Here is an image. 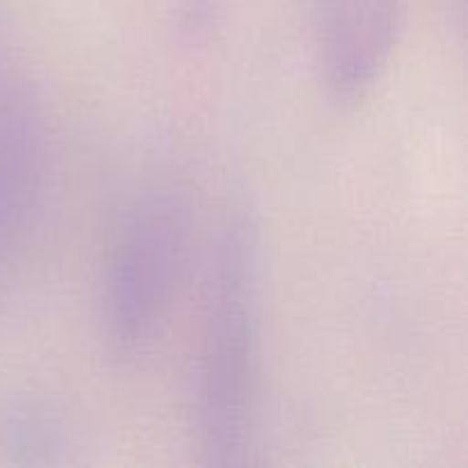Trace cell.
<instances>
[{
	"mask_svg": "<svg viewBox=\"0 0 468 468\" xmlns=\"http://www.w3.org/2000/svg\"><path fill=\"white\" fill-rule=\"evenodd\" d=\"M261 229L250 208H233L219 233L197 387V434L204 460H247L259 391Z\"/></svg>",
	"mask_w": 468,
	"mask_h": 468,
	"instance_id": "1",
	"label": "cell"
},
{
	"mask_svg": "<svg viewBox=\"0 0 468 468\" xmlns=\"http://www.w3.org/2000/svg\"><path fill=\"white\" fill-rule=\"evenodd\" d=\"M186 245V206L167 183L144 186L119 215L103 279L105 338L119 356L154 341L172 304Z\"/></svg>",
	"mask_w": 468,
	"mask_h": 468,
	"instance_id": "2",
	"label": "cell"
},
{
	"mask_svg": "<svg viewBox=\"0 0 468 468\" xmlns=\"http://www.w3.org/2000/svg\"><path fill=\"white\" fill-rule=\"evenodd\" d=\"M402 0H314L320 67L343 103L364 99L400 41Z\"/></svg>",
	"mask_w": 468,
	"mask_h": 468,
	"instance_id": "3",
	"label": "cell"
},
{
	"mask_svg": "<svg viewBox=\"0 0 468 468\" xmlns=\"http://www.w3.org/2000/svg\"><path fill=\"white\" fill-rule=\"evenodd\" d=\"M46 181V126L21 73L0 58V263L23 245L39 215Z\"/></svg>",
	"mask_w": 468,
	"mask_h": 468,
	"instance_id": "4",
	"label": "cell"
},
{
	"mask_svg": "<svg viewBox=\"0 0 468 468\" xmlns=\"http://www.w3.org/2000/svg\"><path fill=\"white\" fill-rule=\"evenodd\" d=\"M3 434L9 451L32 464H48L64 448V430L58 414L41 402H16L3 416Z\"/></svg>",
	"mask_w": 468,
	"mask_h": 468,
	"instance_id": "5",
	"label": "cell"
}]
</instances>
